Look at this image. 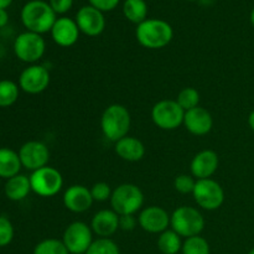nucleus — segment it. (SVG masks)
Masks as SVG:
<instances>
[{
    "instance_id": "nucleus-1",
    "label": "nucleus",
    "mask_w": 254,
    "mask_h": 254,
    "mask_svg": "<svg viewBox=\"0 0 254 254\" xmlns=\"http://www.w3.org/2000/svg\"><path fill=\"white\" fill-rule=\"evenodd\" d=\"M135 37L145 49L159 50L170 44L174 37V30L165 20L146 19L136 26Z\"/></svg>"
},
{
    "instance_id": "nucleus-2",
    "label": "nucleus",
    "mask_w": 254,
    "mask_h": 254,
    "mask_svg": "<svg viewBox=\"0 0 254 254\" xmlns=\"http://www.w3.org/2000/svg\"><path fill=\"white\" fill-rule=\"evenodd\" d=\"M56 12L52 10L49 2L44 0H31L26 2L21 10V21L27 31L35 34H45L51 31L56 22Z\"/></svg>"
},
{
    "instance_id": "nucleus-3",
    "label": "nucleus",
    "mask_w": 254,
    "mask_h": 254,
    "mask_svg": "<svg viewBox=\"0 0 254 254\" xmlns=\"http://www.w3.org/2000/svg\"><path fill=\"white\" fill-rule=\"evenodd\" d=\"M131 126V117L123 104L114 103L107 107L101 117V129L104 138L117 143L128 135Z\"/></svg>"
},
{
    "instance_id": "nucleus-4",
    "label": "nucleus",
    "mask_w": 254,
    "mask_h": 254,
    "mask_svg": "<svg viewBox=\"0 0 254 254\" xmlns=\"http://www.w3.org/2000/svg\"><path fill=\"white\" fill-rule=\"evenodd\" d=\"M205 223L202 213L191 206H180L170 215L171 230L175 231L180 237L200 236L205 228Z\"/></svg>"
},
{
    "instance_id": "nucleus-5",
    "label": "nucleus",
    "mask_w": 254,
    "mask_h": 254,
    "mask_svg": "<svg viewBox=\"0 0 254 254\" xmlns=\"http://www.w3.org/2000/svg\"><path fill=\"white\" fill-rule=\"evenodd\" d=\"M109 202L112 210L119 216L135 215L138 211L143 210L144 193L134 184H122L113 190Z\"/></svg>"
},
{
    "instance_id": "nucleus-6",
    "label": "nucleus",
    "mask_w": 254,
    "mask_h": 254,
    "mask_svg": "<svg viewBox=\"0 0 254 254\" xmlns=\"http://www.w3.org/2000/svg\"><path fill=\"white\" fill-rule=\"evenodd\" d=\"M185 111L174 99H161L151 108V121L163 130H175L184 124Z\"/></svg>"
},
{
    "instance_id": "nucleus-7",
    "label": "nucleus",
    "mask_w": 254,
    "mask_h": 254,
    "mask_svg": "<svg viewBox=\"0 0 254 254\" xmlns=\"http://www.w3.org/2000/svg\"><path fill=\"white\" fill-rule=\"evenodd\" d=\"M30 178L31 191L41 197L56 196L64 188V176L57 169L52 166H44L32 171Z\"/></svg>"
},
{
    "instance_id": "nucleus-8",
    "label": "nucleus",
    "mask_w": 254,
    "mask_h": 254,
    "mask_svg": "<svg viewBox=\"0 0 254 254\" xmlns=\"http://www.w3.org/2000/svg\"><path fill=\"white\" fill-rule=\"evenodd\" d=\"M192 196L198 207L206 211L218 210L225 202V190L213 179L196 180Z\"/></svg>"
},
{
    "instance_id": "nucleus-9",
    "label": "nucleus",
    "mask_w": 254,
    "mask_h": 254,
    "mask_svg": "<svg viewBox=\"0 0 254 254\" xmlns=\"http://www.w3.org/2000/svg\"><path fill=\"white\" fill-rule=\"evenodd\" d=\"M46 51V42L40 34L26 31L20 34L14 41V52L17 59L26 64H35Z\"/></svg>"
},
{
    "instance_id": "nucleus-10",
    "label": "nucleus",
    "mask_w": 254,
    "mask_h": 254,
    "mask_svg": "<svg viewBox=\"0 0 254 254\" xmlns=\"http://www.w3.org/2000/svg\"><path fill=\"white\" fill-rule=\"evenodd\" d=\"M93 241L91 226L82 221L69 223L62 236V242L71 254H86Z\"/></svg>"
},
{
    "instance_id": "nucleus-11",
    "label": "nucleus",
    "mask_w": 254,
    "mask_h": 254,
    "mask_svg": "<svg viewBox=\"0 0 254 254\" xmlns=\"http://www.w3.org/2000/svg\"><path fill=\"white\" fill-rule=\"evenodd\" d=\"M50 77L49 69L42 64H31L21 72L19 77V87L29 94L42 93L49 88Z\"/></svg>"
},
{
    "instance_id": "nucleus-12",
    "label": "nucleus",
    "mask_w": 254,
    "mask_h": 254,
    "mask_svg": "<svg viewBox=\"0 0 254 254\" xmlns=\"http://www.w3.org/2000/svg\"><path fill=\"white\" fill-rule=\"evenodd\" d=\"M21 165L30 171L39 170L47 166L50 160V150L42 141L31 140L25 143L19 150Z\"/></svg>"
},
{
    "instance_id": "nucleus-13",
    "label": "nucleus",
    "mask_w": 254,
    "mask_h": 254,
    "mask_svg": "<svg viewBox=\"0 0 254 254\" xmlns=\"http://www.w3.org/2000/svg\"><path fill=\"white\" fill-rule=\"evenodd\" d=\"M138 225L145 232L160 235L164 231L169 230L170 215L160 206H148L139 212Z\"/></svg>"
},
{
    "instance_id": "nucleus-14",
    "label": "nucleus",
    "mask_w": 254,
    "mask_h": 254,
    "mask_svg": "<svg viewBox=\"0 0 254 254\" xmlns=\"http://www.w3.org/2000/svg\"><path fill=\"white\" fill-rule=\"evenodd\" d=\"M76 24L79 31L87 36H98L106 29V19L103 12L96 7L87 5L82 6L76 14Z\"/></svg>"
},
{
    "instance_id": "nucleus-15",
    "label": "nucleus",
    "mask_w": 254,
    "mask_h": 254,
    "mask_svg": "<svg viewBox=\"0 0 254 254\" xmlns=\"http://www.w3.org/2000/svg\"><path fill=\"white\" fill-rule=\"evenodd\" d=\"M64 206L73 213H83L88 211L93 205L91 189L83 185H71L66 189L64 193Z\"/></svg>"
},
{
    "instance_id": "nucleus-16",
    "label": "nucleus",
    "mask_w": 254,
    "mask_h": 254,
    "mask_svg": "<svg viewBox=\"0 0 254 254\" xmlns=\"http://www.w3.org/2000/svg\"><path fill=\"white\" fill-rule=\"evenodd\" d=\"M218 165H220V158L215 150L211 149L201 150L191 160V175L196 180L211 179V176L217 171Z\"/></svg>"
},
{
    "instance_id": "nucleus-17",
    "label": "nucleus",
    "mask_w": 254,
    "mask_h": 254,
    "mask_svg": "<svg viewBox=\"0 0 254 254\" xmlns=\"http://www.w3.org/2000/svg\"><path fill=\"white\" fill-rule=\"evenodd\" d=\"M184 126L192 135L203 136L212 130L213 118L207 109L198 106L185 112Z\"/></svg>"
},
{
    "instance_id": "nucleus-18",
    "label": "nucleus",
    "mask_w": 254,
    "mask_h": 254,
    "mask_svg": "<svg viewBox=\"0 0 254 254\" xmlns=\"http://www.w3.org/2000/svg\"><path fill=\"white\" fill-rule=\"evenodd\" d=\"M51 37L55 44L61 47H71L78 41L79 29L76 20L69 17H59L51 29Z\"/></svg>"
},
{
    "instance_id": "nucleus-19",
    "label": "nucleus",
    "mask_w": 254,
    "mask_h": 254,
    "mask_svg": "<svg viewBox=\"0 0 254 254\" xmlns=\"http://www.w3.org/2000/svg\"><path fill=\"white\" fill-rule=\"evenodd\" d=\"M91 228L99 238H109L119 230V215L113 210H101L92 217Z\"/></svg>"
},
{
    "instance_id": "nucleus-20",
    "label": "nucleus",
    "mask_w": 254,
    "mask_h": 254,
    "mask_svg": "<svg viewBox=\"0 0 254 254\" xmlns=\"http://www.w3.org/2000/svg\"><path fill=\"white\" fill-rule=\"evenodd\" d=\"M114 151L123 160L129 161V163H136L145 156V145L140 139L127 135L114 143Z\"/></svg>"
},
{
    "instance_id": "nucleus-21",
    "label": "nucleus",
    "mask_w": 254,
    "mask_h": 254,
    "mask_svg": "<svg viewBox=\"0 0 254 254\" xmlns=\"http://www.w3.org/2000/svg\"><path fill=\"white\" fill-rule=\"evenodd\" d=\"M5 195L11 201H21L27 197V195L31 191V184H30V178L26 175L17 174L14 178L7 179L5 184Z\"/></svg>"
},
{
    "instance_id": "nucleus-22",
    "label": "nucleus",
    "mask_w": 254,
    "mask_h": 254,
    "mask_svg": "<svg viewBox=\"0 0 254 254\" xmlns=\"http://www.w3.org/2000/svg\"><path fill=\"white\" fill-rule=\"evenodd\" d=\"M21 166L19 153L9 148H0V178H14Z\"/></svg>"
},
{
    "instance_id": "nucleus-23",
    "label": "nucleus",
    "mask_w": 254,
    "mask_h": 254,
    "mask_svg": "<svg viewBox=\"0 0 254 254\" xmlns=\"http://www.w3.org/2000/svg\"><path fill=\"white\" fill-rule=\"evenodd\" d=\"M123 14L130 22L139 25L148 16V5L145 0H126L123 4Z\"/></svg>"
},
{
    "instance_id": "nucleus-24",
    "label": "nucleus",
    "mask_w": 254,
    "mask_h": 254,
    "mask_svg": "<svg viewBox=\"0 0 254 254\" xmlns=\"http://www.w3.org/2000/svg\"><path fill=\"white\" fill-rule=\"evenodd\" d=\"M181 237L174 230H166L158 237V248L163 254H178L183 248Z\"/></svg>"
},
{
    "instance_id": "nucleus-25",
    "label": "nucleus",
    "mask_w": 254,
    "mask_h": 254,
    "mask_svg": "<svg viewBox=\"0 0 254 254\" xmlns=\"http://www.w3.org/2000/svg\"><path fill=\"white\" fill-rule=\"evenodd\" d=\"M19 98V86L9 79L0 81V107L12 106Z\"/></svg>"
},
{
    "instance_id": "nucleus-26",
    "label": "nucleus",
    "mask_w": 254,
    "mask_h": 254,
    "mask_svg": "<svg viewBox=\"0 0 254 254\" xmlns=\"http://www.w3.org/2000/svg\"><path fill=\"white\" fill-rule=\"evenodd\" d=\"M179 103V106L184 109L185 112L190 111V109L196 108L200 106V93L193 87H186V88L181 89L178 94V98L175 99Z\"/></svg>"
},
{
    "instance_id": "nucleus-27",
    "label": "nucleus",
    "mask_w": 254,
    "mask_h": 254,
    "mask_svg": "<svg viewBox=\"0 0 254 254\" xmlns=\"http://www.w3.org/2000/svg\"><path fill=\"white\" fill-rule=\"evenodd\" d=\"M32 254H69V252L67 251L62 240L47 238V240L41 241L35 246Z\"/></svg>"
},
{
    "instance_id": "nucleus-28",
    "label": "nucleus",
    "mask_w": 254,
    "mask_h": 254,
    "mask_svg": "<svg viewBox=\"0 0 254 254\" xmlns=\"http://www.w3.org/2000/svg\"><path fill=\"white\" fill-rule=\"evenodd\" d=\"M183 254H210V245L201 236L186 238L181 248Z\"/></svg>"
},
{
    "instance_id": "nucleus-29",
    "label": "nucleus",
    "mask_w": 254,
    "mask_h": 254,
    "mask_svg": "<svg viewBox=\"0 0 254 254\" xmlns=\"http://www.w3.org/2000/svg\"><path fill=\"white\" fill-rule=\"evenodd\" d=\"M86 254H121L118 245L111 238H98L93 241Z\"/></svg>"
},
{
    "instance_id": "nucleus-30",
    "label": "nucleus",
    "mask_w": 254,
    "mask_h": 254,
    "mask_svg": "<svg viewBox=\"0 0 254 254\" xmlns=\"http://www.w3.org/2000/svg\"><path fill=\"white\" fill-rule=\"evenodd\" d=\"M196 185V179L192 175H188V174H181L178 175L174 180V188L178 192L183 193V195H188V193H192L193 189Z\"/></svg>"
},
{
    "instance_id": "nucleus-31",
    "label": "nucleus",
    "mask_w": 254,
    "mask_h": 254,
    "mask_svg": "<svg viewBox=\"0 0 254 254\" xmlns=\"http://www.w3.org/2000/svg\"><path fill=\"white\" fill-rule=\"evenodd\" d=\"M112 192H113V190L111 189L109 184L103 183V181L96 183L91 188L92 197L96 202H106V201L111 200Z\"/></svg>"
},
{
    "instance_id": "nucleus-32",
    "label": "nucleus",
    "mask_w": 254,
    "mask_h": 254,
    "mask_svg": "<svg viewBox=\"0 0 254 254\" xmlns=\"http://www.w3.org/2000/svg\"><path fill=\"white\" fill-rule=\"evenodd\" d=\"M14 238V226L7 217L0 216V247L10 245Z\"/></svg>"
},
{
    "instance_id": "nucleus-33",
    "label": "nucleus",
    "mask_w": 254,
    "mask_h": 254,
    "mask_svg": "<svg viewBox=\"0 0 254 254\" xmlns=\"http://www.w3.org/2000/svg\"><path fill=\"white\" fill-rule=\"evenodd\" d=\"M89 5L96 9H98L99 11H111V10L116 9L119 4V0H88Z\"/></svg>"
},
{
    "instance_id": "nucleus-34",
    "label": "nucleus",
    "mask_w": 254,
    "mask_h": 254,
    "mask_svg": "<svg viewBox=\"0 0 254 254\" xmlns=\"http://www.w3.org/2000/svg\"><path fill=\"white\" fill-rule=\"evenodd\" d=\"M138 225V218L134 215H123L119 216V230L130 232Z\"/></svg>"
},
{
    "instance_id": "nucleus-35",
    "label": "nucleus",
    "mask_w": 254,
    "mask_h": 254,
    "mask_svg": "<svg viewBox=\"0 0 254 254\" xmlns=\"http://www.w3.org/2000/svg\"><path fill=\"white\" fill-rule=\"evenodd\" d=\"M50 6L57 14H64L72 7L73 0H49Z\"/></svg>"
},
{
    "instance_id": "nucleus-36",
    "label": "nucleus",
    "mask_w": 254,
    "mask_h": 254,
    "mask_svg": "<svg viewBox=\"0 0 254 254\" xmlns=\"http://www.w3.org/2000/svg\"><path fill=\"white\" fill-rule=\"evenodd\" d=\"M7 21H9V15H7L6 10L0 9V27L6 26Z\"/></svg>"
},
{
    "instance_id": "nucleus-37",
    "label": "nucleus",
    "mask_w": 254,
    "mask_h": 254,
    "mask_svg": "<svg viewBox=\"0 0 254 254\" xmlns=\"http://www.w3.org/2000/svg\"><path fill=\"white\" fill-rule=\"evenodd\" d=\"M248 126L254 131V111L251 112L250 116H248Z\"/></svg>"
},
{
    "instance_id": "nucleus-38",
    "label": "nucleus",
    "mask_w": 254,
    "mask_h": 254,
    "mask_svg": "<svg viewBox=\"0 0 254 254\" xmlns=\"http://www.w3.org/2000/svg\"><path fill=\"white\" fill-rule=\"evenodd\" d=\"M11 2L12 0H0V9H6L7 6H10Z\"/></svg>"
},
{
    "instance_id": "nucleus-39",
    "label": "nucleus",
    "mask_w": 254,
    "mask_h": 254,
    "mask_svg": "<svg viewBox=\"0 0 254 254\" xmlns=\"http://www.w3.org/2000/svg\"><path fill=\"white\" fill-rule=\"evenodd\" d=\"M198 1H200L202 5H210L213 0H198Z\"/></svg>"
},
{
    "instance_id": "nucleus-40",
    "label": "nucleus",
    "mask_w": 254,
    "mask_h": 254,
    "mask_svg": "<svg viewBox=\"0 0 254 254\" xmlns=\"http://www.w3.org/2000/svg\"><path fill=\"white\" fill-rule=\"evenodd\" d=\"M251 22H252V25H253V27H254V7H253L252 12H251Z\"/></svg>"
},
{
    "instance_id": "nucleus-41",
    "label": "nucleus",
    "mask_w": 254,
    "mask_h": 254,
    "mask_svg": "<svg viewBox=\"0 0 254 254\" xmlns=\"http://www.w3.org/2000/svg\"><path fill=\"white\" fill-rule=\"evenodd\" d=\"M248 254H254V248H252V250H251L250 252H248Z\"/></svg>"
},
{
    "instance_id": "nucleus-42",
    "label": "nucleus",
    "mask_w": 254,
    "mask_h": 254,
    "mask_svg": "<svg viewBox=\"0 0 254 254\" xmlns=\"http://www.w3.org/2000/svg\"><path fill=\"white\" fill-rule=\"evenodd\" d=\"M189 1H197V0H189Z\"/></svg>"
}]
</instances>
